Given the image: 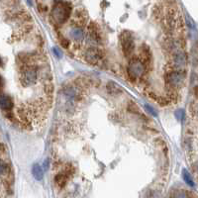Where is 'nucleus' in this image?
Masks as SVG:
<instances>
[{
	"label": "nucleus",
	"instance_id": "nucleus-1",
	"mask_svg": "<svg viewBox=\"0 0 198 198\" xmlns=\"http://www.w3.org/2000/svg\"><path fill=\"white\" fill-rule=\"evenodd\" d=\"M71 8L68 3L58 2L52 10V19L57 24H63L70 15Z\"/></svg>",
	"mask_w": 198,
	"mask_h": 198
},
{
	"label": "nucleus",
	"instance_id": "nucleus-2",
	"mask_svg": "<svg viewBox=\"0 0 198 198\" xmlns=\"http://www.w3.org/2000/svg\"><path fill=\"white\" fill-rule=\"evenodd\" d=\"M184 81V75L178 70H170L165 74V82L172 89L180 88Z\"/></svg>",
	"mask_w": 198,
	"mask_h": 198
},
{
	"label": "nucleus",
	"instance_id": "nucleus-3",
	"mask_svg": "<svg viewBox=\"0 0 198 198\" xmlns=\"http://www.w3.org/2000/svg\"><path fill=\"white\" fill-rule=\"evenodd\" d=\"M38 80V74L37 70L32 67H26L24 69V71L21 74V82L23 86H31L34 85Z\"/></svg>",
	"mask_w": 198,
	"mask_h": 198
},
{
	"label": "nucleus",
	"instance_id": "nucleus-4",
	"mask_svg": "<svg viewBox=\"0 0 198 198\" xmlns=\"http://www.w3.org/2000/svg\"><path fill=\"white\" fill-rule=\"evenodd\" d=\"M121 44H122V49L126 56L131 55L134 52L135 49V44H134V39L129 32L125 31L121 35Z\"/></svg>",
	"mask_w": 198,
	"mask_h": 198
},
{
	"label": "nucleus",
	"instance_id": "nucleus-5",
	"mask_svg": "<svg viewBox=\"0 0 198 198\" xmlns=\"http://www.w3.org/2000/svg\"><path fill=\"white\" fill-rule=\"evenodd\" d=\"M128 71H129V74L135 79V77H140L143 75L144 71H145V68H144V64L141 61H139V59L137 58H133L129 63Z\"/></svg>",
	"mask_w": 198,
	"mask_h": 198
},
{
	"label": "nucleus",
	"instance_id": "nucleus-6",
	"mask_svg": "<svg viewBox=\"0 0 198 198\" xmlns=\"http://www.w3.org/2000/svg\"><path fill=\"white\" fill-rule=\"evenodd\" d=\"M101 57H102V53L97 48H90V49H88L85 53L86 61L91 64L97 63L100 61Z\"/></svg>",
	"mask_w": 198,
	"mask_h": 198
},
{
	"label": "nucleus",
	"instance_id": "nucleus-7",
	"mask_svg": "<svg viewBox=\"0 0 198 198\" xmlns=\"http://www.w3.org/2000/svg\"><path fill=\"white\" fill-rule=\"evenodd\" d=\"M13 107V102L8 95H1L0 96V108L3 110H11Z\"/></svg>",
	"mask_w": 198,
	"mask_h": 198
},
{
	"label": "nucleus",
	"instance_id": "nucleus-8",
	"mask_svg": "<svg viewBox=\"0 0 198 198\" xmlns=\"http://www.w3.org/2000/svg\"><path fill=\"white\" fill-rule=\"evenodd\" d=\"M69 35H70L71 39H74L76 42H80L84 39V33H83L82 29L79 27H74L71 29Z\"/></svg>",
	"mask_w": 198,
	"mask_h": 198
},
{
	"label": "nucleus",
	"instance_id": "nucleus-9",
	"mask_svg": "<svg viewBox=\"0 0 198 198\" xmlns=\"http://www.w3.org/2000/svg\"><path fill=\"white\" fill-rule=\"evenodd\" d=\"M32 175L33 176L35 177L36 180H42L44 177V171H43V169H42V166L39 165V164H35L33 166H32Z\"/></svg>",
	"mask_w": 198,
	"mask_h": 198
},
{
	"label": "nucleus",
	"instance_id": "nucleus-10",
	"mask_svg": "<svg viewBox=\"0 0 198 198\" xmlns=\"http://www.w3.org/2000/svg\"><path fill=\"white\" fill-rule=\"evenodd\" d=\"M170 198H188V194L183 189H175L171 192Z\"/></svg>",
	"mask_w": 198,
	"mask_h": 198
},
{
	"label": "nucleus",
	"instance_id": "nucleus-11",
	"mask_svg": "<svg viewBox=\"0 0 198 198\" xmlns=\"http://www.w3.org/2000/svg\"><path fill=\"white\" fill-rule=\"evenodd\" d=\"M182 176H183V179H184V181L186 182L189 186H193L194 183H193V180H192V178H191L190 175H189V172L186 170H182Z\"/></svg>",
	"mask_w": 198,
	"mask_h": 198
},
{
	"label": "nucleus",
	"instance_id": "nucleus-12",
	"mask_svg": "<svg viewBox=\"0 0 198 198\" xmlns=\"http://www.w3.org/2000/svg\"><path fill=\"white\" fill-rule=\"evenodd\" d=\"M55 181L59 185V186H63L64 185L65 181H67V175L65 173H59L55 177Z\"/></svg>",
	"mask_w": 198,
	"mask_h": 198
},
{
	"label": "nucleus",
	"instance_id": "nucleus-13",
	"mask_svg": "<svg viewBox=\"0 0 198 198\" xmlns=\"http://www.w3.org/2000/svg\"><path fill=\"white\" fill-rule=\"evenodd\" d=\"M53 53H55L56 55V57L58 58H62V56H63V53H62V51L58 49V48H57V47H55L53 49Z\"/></svg>",
	"mask_w": 198,
	"mask_h": 198
},
{
	"label": "nucleus",
	"instance_id": "nucleus-14",
	"mask_svg": "<svg viewBox=\"0 0 198 198\" xmlns=\"http://www.w3.org/2000/svg\"><path fill=\"white\" fill-rule=\"evenodd\" d=\"M145 108L148 110V112H149V113H151V114H152V115H154V116H157V115H158L157 112H155V110L154 109L153 107L150 106V105L146 104V105H145Z\"/></svg>",
	"mask_w": 198,
	"mask_h": 198
},
{
	"label": "nucleus",
	"instance_id": "nucleus-15",
	"mask_svg": "<svg viewBox=\"0 0 198 198\" xmlns=\"http://www.w3.org/2000/svg\"><path fill=\"white\" fill-rule=\"evenodd\" d=\"M5 171H6V165L2 160H0V175H3Z\"/></svg>",
	"mask_w": 198,
	"mask_h": 198
},
{
	"label": "nucleus",
	"instance_id": "nucleus-16",
	"mask_svg": "<svg viewBox=\"0 0 198 198\" xmlns=\"http://www.w3.org/2000/svg\"><path fill=\"white\" fill-rule=\"evenodd\" d=\"M61 44L63 46V48H68L69 47V42L67 41V39H64V38L61 39Z\"/></svg>",
	"mask_w": 198,
	"mask_h": 198
},
{
	"label": "nucleus",
	"instance_id": "nucleus-17",
	"mask_svg": "<svg viewBox=\"0 0 198 198\" xmlns=\"http://www.w3.org/2000/svg\"><path fill=\"white\" fill-rule=\"evenodd\" d=\"M147 198H158V196H157V194H155V192H150L149 194H148V196H147Z\"/></svg>",
	"mask_w": 198,
	"mask_h": 198
},
{
	"label": "nucleus",
	"instance_id": "nucleus-18",
	"mask_svg": "<svg viewBox=\"0 0 198 198\" xmlns=\"http://www.w3.org/2000/svg\"><path fill=\"white\" fill-rule=\"evenodd\" d=\"M175 115L177 116V118L178 119H181V116L183 115V112H182V110H178V112H176V114Z\"/></svg>",
	"mask_w": 198,
	"mask_h": 198
},
{
	"label": "nucleus",
	"instance_id": "nucleus-19",
	"mask_svg": "<svg viewBox=\"0 0 198 198\" xmlns=\"http://www.w3.org/2000/svg\"><path fill=\"white\" fill-rule=\"evenodd\" d=\"M3 85H4V81H3V79H2V77H0V91L2 90Z\"/></svg>",
	"mask_w": 198,
	"mask_h": 198
},
{
	"label": "nucleus",
	"instance_id": "nucleus-20",
	"mask_svg": "<svg viewBox=\"0 0 198 198\" xmlns=\"http://www.w3.org/2000/svg\"><path fill=\"white\" fill-rule=\"evenodd\" d=\"M186 19H187V21H188V23H189V18H188V17H186ZM188 26H189V27H191V28L193 27V22L191 21V20H190V24H188Z\"/></svg>",
	"mask_w": 198,
	"mask_h": 198
},
{
	"label": "nucleus",
	"instance_id": "nucleus-21",
	"mask_svg": "<svg viewBox=\"0 0 198 198\" xmlns=\"http://www.w3.org/2000/svg\"><path fill=\"white\" fill-rule=\"evenodd\" d=\"M0 63H1V58H0Z\"/></svg>",
	"mask_w": 198,
	"mask_h": 198
}]
</instances>
